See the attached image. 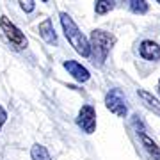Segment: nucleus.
Wrapping results in <instances>:
<instances>
[{
  "instance_id": "obj_5",
  "label": "nucleus",
  "mask_w": 160,
  "mask_h": 160,
  "mask_svg": "<svg viewBox=\"0 0 160 160\" xmlns=\"http://www.w3.org/2000/svg\"><path fill=\"white\" fill-rule=\"evenodd\" d=\"M77 125L84 133H94V130H96V110L91 103L82 105V109L78 110V116H77Z\"/></svg>"
},
{
  "instance_id": "obj_9",
  "label": "nucleus",
  "mask_w": 160,
  "mask_h": 160,
  "mask_svg": "<svg viewBox=\"0 0 160 160\" xmlns=\"http://www.w3.org/2000/svg\"><path fill=\"white\" fill-rule=\"evenodd\" d=\"M137 96L139 100L142 102V105L146 107L148 110H151L153 114H157L160 118V100L158 98H155L153 94L146 89H137Z\"/></svg>"
},
{
  "instance_id": "obj_3",
  "label": "nucleus",
  "mask_w": 160,
  "mask_h": 160,
  "mask_svg": "<svg viewBox=\"0 0 160 160\" xmlns=\"http://www.w3.org/2000/svg\"><path fill=\"white\" fill-rule=\"evenodd\" d=\"M0 30L4 32L6 39L9 41V45H11V48L14 52H22V50H25V48L29 46V41H27L25 34H23L22 30L18 29L7 16L0 18Z\"/></svg>"
},
{
  "instance_id": "obj_6",
  "label": "nucleus",
  "mask_w": 160,
  "mask_h": 160,
  "mask_svg": "<svg viewBox=\"0 0 160 160\" xmlns=\"http://www.w3.org/2000/svg\"><path fill=\"white\" fill-rule=\"evenodd\" d=\"M135 132H137V137H139V141H141V144H142V148L146 149V153L149 155V158L160 160V146L146 133L144 125H141V128H135Z\"/></svg>"
},
{
  "instance_id": "obj_2",
  "label": "nucleus",
  "mask_w": 160,
  "mask_h": 160,
  "mask_svg": "<svg viewBox=\"0 0 160 160\" xmlns=\"http://www.w3.org/2000/svg\"><path fill=\"white\" fill-rule=\"evenodd\" d=\"M61 25H62L64 36L69 41V45L75 48L77 53H80L82 57H89L91 55V48H89V39L86 38V34L78 29V25L75 23V20L69 16L68 12H61Z\"/></svg>"
},
{
  "instance_id": "obj_15",
  "label": "nucleus",
  "mask_w": 160,
  "mask_h": 160,
  "mask_svg": "<svg viewBox=\"0 0 160 160\" xmlns=\"http://www.w3.org/2000/svg\"><path fill=\"white\" fill-rule=\"evenodd\" d=\"M6 121H7V110L0 105V132H2V126L6 125Z\"/></svg>"
},
{
  "instance_id": "obj_12",
  "label": "nucleus",
  "mask_w": 160,
  "mask_h": 160,
  "mask_svg": "<svg viewBox=\"0 0 160 160\" xmlns=\"http://www.w3.org/2000/svg\"><path fill=\"white\" fill-rule=\"evenodd\" d=\"M114 7H116V2H112V0H96L94 2V11H96V14H107Z\"/></svg>"
},
{
  "instance_id": "obj_16",
  "label": "nucleus",
  "mask_w": 160,
  "mask_h": 160,
  "mask_svg": "<svg viewBox=\"0 0 160 160\" xmlns=\"http://www.w3.org/2000/svg\"><path fill=\"white\" fill-rule=\"evenodd\" d=\"M157 91H158V96H160V80H158V86H157Z\"/></svg>"
},
{
  "instance_id": "obj_14",
  "label": "nucleus",
  "mask_w": 160,
  "mask_h": 160,
  "mask_svg": "<svg viewBox=\"0 0 160 160\" xmlns=\"http://www.w3.org/2000/svg\"><path fill=\"white\" fill-rule=\"evenodd\" d=\"M20 7H22L25 12H32L36 9V2L34 0H27V2H20Z\"/></svg>"
},
{
  "instance_id": "obj_1",
  "label": "nucleus",
  "mask_w": 160,
  "mask_h": 160,
  "mask_svg": "<svg viewBox=\"0 0 160 160\" xmlns=\"http://www.w3.org/2000/svg\"><path fill=\"white\" fill-rule=\"evenodd\" d=\"M116 45V38L109 32H105L102 29H94L89 38V48H91V62L94 66H103L107 57H109L110 50Z\"/></svg>"
},
{
  "instance_id": "obj_4",
  "label": "nucleus",
  "mask_w": 160,
  "mask_h": 160,
  "mask_svg": "<svg viewBox=\"0 0 160 160\" xmlns=\"http://www.w3.org/2000/svg\"><path fill=\"white\" fill-rule=\"evenodd\" d=\"M105 107L118 118H126L128 116V98L121 89L112 87L105 94Z\"/></svg>"
},
{
  "instance_id": "obj_7",
  "label": "nucleus",
  "mask_w": 160,
  "mask_h": 160,
  "mask_svg": "<svg viewBox=\"0 0 160 160\" xmlns=\"http://www.w3.org/2000/svg\"><path fill=\"white\" fill-rule=\"evenodd\" d=\"M64 69L68 71L71 77H73L75 80H78V82H87V80L91 78V73H89V69L86 68V66H82L80 62H77V61H64Z\"/></svg>"
},
{
  "instance_id": "obj_17",
  "label": "nucleus",
  "mask_w": 160,
  "mask_h": 160,
  "mask_svg": "<svg viewBox=\"0 0 160 160\" xmlns=\"http://www.w3.org/2000/svg\"><path fill=\"white\" fill-rule=\"evenodd\" d=\"M158 4H160V0H158Z\"/></svg>"
},
{
  "instance_id": "obj_11",
  "label": "nucleus",
  "mask_w": 160,
  "mask_h": 160,
  "mask_svg": "<svg viewBox=\"0 0 160 160\" xmlns=\"http://www.w3.org/2000/svg\"><path fill=\"white\" fill-rule=\"evenodd\" d=\"M30 157H32V160H52L48 149L43 144H34L30 148Z\"/></svg>"
},
{
  "instance_id": "obj_13",
  "label": "nucleus",
  "mask_w": 160,
  "mask_h": 160,
  "mask_svg": "<svg viewBox=\"0 0 160 160\" xmlns=\"http://www.w3.org/2000/svg\"><path fill=\"white\" fill-rule=\"evenodd\" d=\"M130 11L135 14H146L149 11V4L146 0H132L130 2Z\"/></svg>"
},
{
  "instance_id": "obj_8",
  "label": "nucleus",
  "mask_w": 160,
  "mask_h": 160,
  "mask_svg": "<svg viewBox=\"0 0 160 160\" xmlns=\"http://www.w3.org/2000/svg\"><path fill=\"white\" fill-rule=\"evenodd\" d=\"M139 55L146 61H160V45L151 39H144L139 45Z\"/></svg>"
},
{
  "instance_id": "obj_10",
  "label": "nucleus",
  "mask_w": 160,
  "mask_h": 160,
  "mask_svg": "<svg viewBox=\"0 0 160 160\" xmlns=\"http://www.w3.org/2000/svg\"><path fill=\"white\" fill-rule=\"evenodd\" d=\"M38 30H39V36L46 41V43H50V45H55V43H57V34H55V30H53V23H52L50 18H45V20L39 23Z\"/></svg>"
}]
</instances>
